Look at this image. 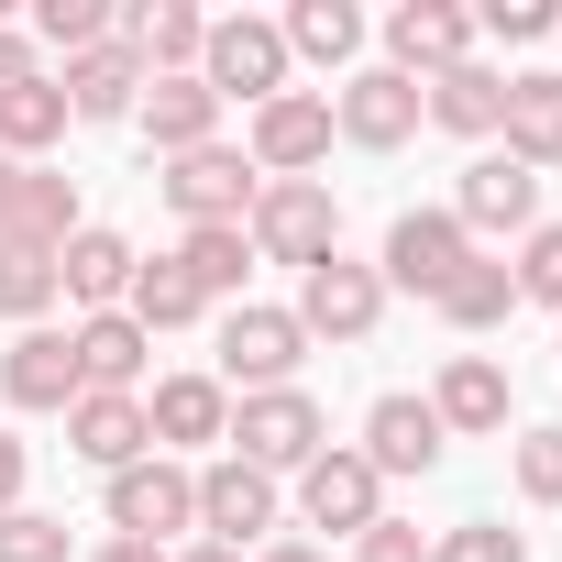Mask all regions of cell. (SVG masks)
Listing matches in <instances>:
<instances>
[{
    "instance_id": "cell-1",
    "label": "cell",
    "mask_w": 562,
    "mask_h": 562,
    "mask_svg": "<svg viewBox=\"0 0 562 562\" xmlns=\"http://www.w3.org/2000/svg\"><path fill=\"white\" fill-rule=\"evenodd\" d=\"M243 243H254V265H331L342 254V199L321 188V177H265L254 188V210H243Z\"/></svg>"
},
{
    "instance_id": "cell-2",
    "label": "cell",
    "mask_w": 562,
    "mask_h": 562,
    "mask_svg": "<svg viewBox=\"0 0 562 562\" xmlns=\"http://www.w3.org/2000/svg\"><path fill=\"white\" fill-rule=\"evenodd\" d=\"M232 463H254V474H299L310 452H331V419H321V397L310 386H265V397H243L232 408Z\"/></svg>"
},
{
    "instance_id": "cell-3",
    "label": "cell",
    "mask_w": 562,
    "mask_h": 562,
    "mask_svg": "<svg viewBox=\"0 0 562 562\" xmlns=\"http://www.w3.org/2000/svg\"><path fill=\"white\" fill-rule=\"evenodd\" d=\"M166 529H199V474L166 463V452H144V463L111 474V540H155L166 551Z\"/></svg>"
},
{
    "instance_id": "cell-4",
    "label": "cell",
    "mask_w": 562,
    "mask_h": 562,
    "mask_svg": "<svg viewBox=\"0 0 562 562\" xmlns=\"http://www.w3.org/2000/svg\"><path fill=\"white\" fill-rule=\"evenodd\" d=\"M199 78H210V100H254V111H265L276 89H288V34L254 23V12H232V23H210Z\"/></svg>"
},
{
    "instance_id": "cell-5",
    "label": "cell",
    "mask_w": 562,
    "mask_h": 562,
    "mask_svg": "<svg viewBox=\"0 0 562 562\" xmlns=\"http://www.w3.org/2000/svg\"><path fill=\"white\" fill-rule=\"evenodd\" d=\"M375 321H386V276H375V265L331 254V265L299 276V331H310V342H364Z\"/></svg>"
},
{
    "instance_id": "cell-6",
    "label": "cell",
    "mask_w": 562,
    "mask_h": 562,
    "mask_svg": "<svg viewBox=\"0 0 562 562\" xmlns=\"http://www.w3.org/2000/svg\"><path fill=\"white\" fill-rule=\"evenodd\" d=\"M419 122H430V111H419V78H397V67H353L342 100H331V133L364 144V155H397Z\"/></svg>"
},
{
    "instance_id": "cell-7",
    "label": "cell",
    "mask_w": 562,
    "mask_h": 562,
    "mask_svg": "<svg viewBox=\"0 0 562 562\" xmlns=\"http://www.w3.org/2000/svg\"><path fill=\"white\" fill-rule=\"evenodd\" d=\"M254 188H265V177H254V155H232V144H199V155H177V166H166V199H177V221H188V232H221V221L243 232Z\"/></svg>"
},
{
    "instance_id": "cell-8",
    "label": "cell",
    "mask_w": 562,
    "mask_h": 562,
    "mask_svg": "<svg viewBox=\"0 0 562 562\" xmlns=\"http://www.w3.org/2000/svg\"><path fill=\"white\" fill-rule=\"evenodd\" d=\"M299 353H310L299 310H232V321H221V386H243V397L288 386V375H299Z\"/></svg>"
},
{
    "instance_id": "cell-9",
    "label": "cell",
    "mask_w": 562,
    "mask_h": 562,
    "mask_svg": "<svg viewBox=\"0 0 562 562\" xmlns=\"http://www.w3.org/2000/svg\"><path fill=\"white\" fill-rule=\"evenodd\" d=\"M474 265V232L452 221V210H397V232H386V288H419V299H441L452 276Z\"/></svg>"
},
{
    "instance_id": "cell-10",
    "label": "cell",
    "mask_w": 562,
    "mask_h": 562,
    "mask_svg": "<svg viewBox=\"0 0 562 562\" xmlns=\"http://www.w3.org/2000/svg\"><path fill=\"white\" fill-rule=\"evenodd\" d=\"M254 177H310L321 155H331V100L321 89H276L265 111H254Z\"/></svg>"
},
{
    "instance_id": "cell-11",
    "label": "cell",
    "mask_w": 562,
    "mask_h": 562,
    "mask_svg": "<svg viewBox=\"0 0 562 562\" xmlns=\"http://www.w3.org/2000/svg\"><path fill=\"white\" fill-rule=\"evenodd\" d=\"M375 496H386V474H375L364 452H310V463H299V518H310V529H353V540H364V529L386 518Z\"/></svg>"
},
{
    "instance_id": "cell-12",
    "label": "cell",
    "mask_w": 562,
    "mask_h": 562,
    "mask_svg": "<svg viewBox=\"0 0 562 562\" xmlns=\"http://www.w3.org/2000/svg\"><path fill=\"white\" fill-rule=\"evenodd\" d=\"M474 56V12H452V0H397L386 12V67L397 78H441V67H463Z\"/></svg>"
},
{
    "instance_id": "cell-13",
    "label": "cell",
    "mask_w": 562,
    "mask_h": 562,
    "mask_svg": "<svg viewBox=\"0 0 562 562\" xmlns=\"http://www.w3.org/2000/svg\"><path fill=\"white\" fill-rule=\"evenodd\" d=\"M133 265H144V254H133L122 232L78 221V232H67V254H56V299H78V310L100 321V310H122V299H133Z\"/></svg>"
},
{
    "instance_id": "cell-14",
    "label": "cell",
    "mask_w": 562,
    "mask_h": 562,
    "mask_svg": "<svg viewBox=\"0 0 562 562\" xmlns=\"http://www.w3.org/2000/svg\"><path fill=\"white\" fill-rule=\"evenodd\" d=\"M452 221H463V232H540V177H529L518 155H474Z\"/></svg>"
},
{
    "instance_id": "cell-15",
    "label": "cell",
    "mask_w": 562,
    "mask_h": 562,
    "mask_svg": "<svg viewBox=\"0 0 562 562\" xmlns=\"http://www.w3.org/2000/svg\"><path fill=\"white\" fill-rule=\"evenodd\" d=\"M67 353H78V397H133V375H144L155 331H144L133 310H100V321H78V331H67Z\"/></svg>"
},
{
    "instance_id": "cell-16",
    "label": "cell",
    "mask_w": 562,
    "mask_h": 562,
    "mask_svg": "<svg viewBox=\"0 0 562 562\" xmlns=\"http://www.w3.org/2000/svg\"><path fill=\"white\" fill-rule=\"evenodd\" d=\"M199 529H210L221 551L265 540V529H276V474H254V463H232V452H221V463L199 474Z\"/></svg>"
},
{
    "instance_id": "cell-17",
    "label": "cell",
    "mask_w": 562,
    "mask_h": 562,
    "mask_svg": "<svg viewBox=\"0 0 562 562\" xmlns=\"http://www.w3.org/2000/svg\"><path fill=\"white\" fill-rule=\"evenodd\" d=\"M122 45H133L144 78H199L210 12H188V0H133V12H122Z\"/></svg>"
},
{
    "instance_id": "cell-18",
    "label": "cell",
    "mask_w": 562,
    "mask_h": 562,
    "mask_svg": "<svg viewBox=\"0 0 562 562\" xmlns=\"http://www.w3.org/2000/svg\"><path fill=\"white\" fill-rule=\"evenodd\" d=\"M133 122L155 133V155H166V166H177V155H199V144H221V100H210V78H144Z\"/></svg>"
},
{
    "instance_id": "cell-19",
    "label": "cell",
    "mask_w": 562,
    "mask_h": 562,
    "mask_svg": "<svg viewBox=\"0 0 562 562\" xmlns=\"http://www.w3.org/2000/svg\"><path fill=\"white\" fill-rule=\"evenodd\" d=\"M0 397L12 408H78V353H67V331H12V353H0Z\"/></svg>"
},
{
    "instance_id": "cell-20",
    "label": "cell",
    "mask_w": 562,
    "mask_h": 562,
    "mask_svg": "<svg viewBox=\"0 0 562 562\" xmlns=\"http://www.w3.org/2000/svg\"><path fill=\"white\" fill-rule=\"evenodd\" d=\"M67 122H133V100H144V67H133V45L111 34V45H89V56H67Z\"/></svg>"
},
{
    "instance_id": "cell-21",
    "label": "cell",
    "mask_w": 562,
    "mask_h": 562,
    "mask_svg": "<svg viewBox=\"0 0 562 562\" xmlns=\"http://www.w3.org/2000/svg\"><path fill=\"white\" fill-rule=\"evenodd\" d=\"M67 452H78V463H100V474L144 463V452H155V430H144V397H78V408H67Z\"/></svg>"
},
{
    "instance_id": "cell-22",
    "label": "cell",
    "mask_w": 562,
    "mask_h": 562,
    "mask_svg": "<svg viewBox=\"0 0 562 562\" xmlns=\"http://www.w3.org/2000/svg\"><path fill=\"white\" fill-rule=\"evenodd\" d=\"M364 463H375V474H430V463H441L430 397H375V408H364Z\"/></svg>"
},
{
    "instance_id": "cell-23",
    "label": "cell",
    "mask_w": 562,
    "mask_h": 562,
    "mask_svg": "<svg viewBox=\"0 0 562 562\" xmlns=\"http://www.w3.org/2000/svg\"><path fill=\"white\" fill-rule=\"evenodd\" d=\"M496 133H507V155L540 177V166H562V78L551 67H529V78H507V111H496Z\"/></svg>"
},
{
    "instance_id": "cell-24",
    "label": "cell",
    "mask_w": 562,
    "mask_h": 562,
    "mask_svg": "<svg viewBox=\"0 0 562 562\" xmlns=\"http://www.w3.org/2000/svg\"><path fill=\"white\" fill-rule=\"evenodd\" d=\"M430 419H441V441H452V430H507V375H496L485 353H452L441 386H430Z\"/></svg>"
},
{
    "instance_id": "cell-25",
    "label": "cell",
    "mask_w": 562,
    "mask_h": 562,
    "mask_svg": "<svg viewBox=\"0 0 562 562\" xmlns=\"http://www.w3.org/2000/svg\"><path fill=\"white\" fill-rule=\"evenodd\" d=\"M144 430H155V441H221V430H232V386H221V375H166V386L144 397Z\"/></svg>"
},
{
    "instance_id": "cell-26",
    "label": "cell",
    "mask_w": 562,
    "mask_h": 562,
    "mask_svg": "<svg viewBox=\"0 0 562 562\" xmlns=\"http://www.w3.org/2000/svg\"><path fill=\"white\" fill-rule=\"evenodd\" d=\"M67 232H78V188H67V177H45V166H23L12 210H0V243H34V254H67Z\"/></svg>"
},
{
    "instance_id": "cell-27",
    "label": "cell",
    "mask_w": 562,
    "mask_h": 562,
    "mask_svg": "<svg viewBox=\"0 0 562 562\" xmlns=\"http://www.w3.org/2000/svg\"><path fill=\"white\" fill-rule=\"evenodd\" d=\"M419 111H430L441 133H474V144H485V133H496V111H507V78L463 56V67H441V78L419 89Z\"/></svg>"
},
{
    "instance_id": "cell-28",
    "label": "cell",
    "mask_w": 562,
    "mask_h": 562,
    "mask_svg": "<svg viewBox=\"0 0 562 562\" xmlns=\"http://www.w3.org/2000/svg\"><path fill=\"white\" fill-rule=\"evenodd\" d=\"M276 34H288V56H310V67H353L364 12H353V0H299V12L276 23Z\"/></svg>"
},
{
    "instance_id": "cell-29",
    "label": "cell",
    "mask_w": 562,
    "mask_h": 562,
    "mask_svg": "<svg viewBox=\"0 0 562 562\" xmlns=\"http://www.w3.org/2000/svg\"><path fill=\"white\" fill-rule=\"evenodd\" d=\"M45 144H67V89L56 78H34V89H0V155H45Z\"/></svg>"
},
{
    "instance_id": "cell-30",
    "label": "cell",
    "mask_w": 562,
    "mask_h": 562,
    "mask_svg": "<svg viewBox=\"0 0 562 562\" xmlns=\"http://www.w3.org/2000/svg\"><path fill=\"white\" fill-rule=\"evenodd\" d=\"M122 310H133L144 331H188L210 299L188 288V265H177V254H155V265H133V299H122Z\"/></svg>"
},
{
    "instance_id": "cell-31",
    "label": "cell",
    "mask_w": 562,
    "mask_h": 562,
    "mask_svg": "<svg viewBox=\"0 0 562 562\" xmlns=\"http://www.w3.org/2000/svg\"><path fill=\"white\" fill-rule=\"evenodd\" d=\"M507 310H518V276H507V265H485V254L441 288V321H452V331H496Z\"/></svg>"
},
{
    "instance_id": "cell-32",
    "label": "cell",
    "mask_w": 562,
    "mask_h": 562,
    "mask_svg": "<svg viewBox=\"0 0 562 562\" xmlns=\"http://www.w3.org/2000/svg\"><path fill=\"white\" fill-rule=\"evenodd\" d=\"M177 265H188V288H199V299H243V276H254V243L221 221V232H188V243H177Z\"/></svg>"
},
{
    "instance_id": "cell-33",
    "label": "cell",
    "mask_w": 562,
    "mask_h": 562,
    "mask_svg": "<svg viewBox=\"0 0 562 562\" xmlns=\"http://www.w3.org/2000/svg\"><path fill=\"white\" fill-rule=\"evenodd\" d=\"M45 310H56V254H34V243H0V321L45 331Z\"/></svg>"
},
{
    "instance_id": "cell-34",
    "label": "cell",
    "mask_w": 562,
    "mask_h": 562,
    "mask_svg": "<svg viewBox=\"0 0 562 562\" xmlns=\"http://www.w3.org/2000/svg\"><path fill=\"white\" fill-rule=\"evenodd\" d=\"M34 34L56 56H89V45H111V12H100V0H34Z\"/></svg>"
},
{
    "instance_id": "cell-35",
    "label": "cell",
    "mask_w": 562,
    "mask_h": 562,
    "mask_svg": "<svg viewBox=\"0 0 562 562\" xmlns=\"http://www.w3.org/2000/svg\"><path fill=\"white\" fill-rule=\"evenodd\" d=\"M507 276H518V299H540V310H562V221H540V232L518 243V265H507Z\"/></svg>"
},
{
    "instance_id": "cell-36",
    "label": "cell",
    "mask_w": 562,
    "mask_h": 562,
    "mask_svg": "<svg viewBox=\"0 0 562 562\" xmlns=\"http://www.w3.org/2000/svg\"><path fill=\"white\" fill-rule=\"evenodd\" d=\"M430 562H529V540H518V529H496V518H463V529H441V540H430Z\"/></svg>"
},
{
    "instance_id": "cell-37",
    "label": "cell",
    "mask_w": 562,
    "mask_h": 562,
    "mask_svg": "<svg viewBox=\"0 0 562 562\" xmlns=\"http://www.w3.org/2000/svg\"><path fill=\"white\" fill-rule=\"evenodd\" d=\"M0 562H67V518L12 507V518H0Z\"/></svg>"
},
{
    "instance_id": "cell-38",
    "label": "cell",
    "mask_w": 562,
    "mask_h": 562,
    "mask_svg": "<svg viewBox=\"0 0 562 562\" xmlns=\"http://www.w3.org/2000/svg\"><path fill=\"white\" fill-rule=\"evenodd\" d=\"M518 496L562 507V430H518Z\"/></svg>"
},
{
    "instance_id": "cell-39",
    "label": "cell",
    "mask_w": 562,
    "mask_h": 562,
    "mask_svg": "<svg viewBox=\"0 0 562 562\" xmlns=\"http://www.w3.org/2000/svg\"><path fill=\"white\" fill-rule=\"evenodd\" d=\"M485 23H496L507 45H540V34H562V12H551V0H485Z\"/></svg>"
},
{
    "instance_id": "cell-40",
    "label": "cell",
    "mask_w": 562,
    "mask_h": 562,
    "mask_svg": "<svg viewBox=\"0 0 562 562\" xmlns=\"http://www.w3.org/2000/svg\"><path fill=\"white\" fill-rule=\"evenodd\" d=\"M353 562H430V540H419L408 518H375V529L353 540Z\"/></svg>"
},
{
    "instance_id": "cell-41",
    "label": "cell",
    "mask_w": 562,
    "mask_h": 562,
    "mask_svg": "<svg viewBox=\"0 0 562 562\" xmlns=\"http://www.w3.org/2000/svg\"><path fill=\"white\" fill-rule=\"evenodd\" d=\"M23 474H34V452H23L12 430H0V518H12V507H23Z\"/></svg>"
},
{
    "instance_id": "cell-42",
    "label": "cell",
    "mask_w": 562,
    "mask_h": 562,
    "mask_svg": "<svg viewBox=\"0 0 562 562\" xmlns=\"http://www.w3.org/2000/svg\"><path fill=\"white\" fill-rule=\"evenodd\" d=\"M34 78H45V67H34V45H23V34H0V89H34Z\"/></svg>"
},
{
    "instance_id": "cell-43",
    "label": "cell",
    "mask_w": 562,
    "mask_h": 562,
    "mask_svg": "<svg viewBox=\"0 0 562 562\" xmlns=\"http://www.w3.org/2000/svg\"><path fill=\"white\" fill-rule=\"evenodd\" d=\"M89 562H166V551H155V540H100Z\"/></svg>"
},
{
    "instance_id": "cell-44",
    "label": "cell",
    "mask_w": 562,
    "mask_h": 562,
    "mask_svg": "<svg viewBox=\"0 0 562 562\" xmlns=\"http://www.w3.org/2000/svg\"><path fill=\"white\" fill-rule=\"evenodd\" d=\"M254 562H321V551H310V540H265Z\"/></svg>"
},
{
    "instance_id": "cell-45",
    "label": "cell",
    "mask_w": 562,
    "mask_h": 562,
    "mask_svg": "<svg viewBox=\"0 0 562 562\" xmlns=\"http://www.w3.org/2000/svg\"><path fill=\"white\" fill-rule=\"evenodd\" d=\"M177 562H243V551H221V540H199V551H177Z\"/></svg>"
},
{
    "instance_id": "cell-46",
    "label": "cell",
    "mask_w": 562,
    "mask_h": 562,
    "mask_svg": "<svg viewBox=\"0 0 562 562\" xmlns=\"http://www.w3.org/2000/svg\"><path fill=\"white\" fill-rule=\"evenodd\" d=\"M12 188H23V166H12V155H0V210H12Z\"/></svg>"
}]
</instances>
